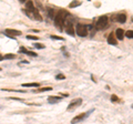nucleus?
Returning a JSON list of instances; mask_svg holds the SVG:
<instances>
[{"label":"nucleus","instance_id":"1","mask_svg":"<svg viewBox=\"0 0 133 124\" xmlns=\"http://www.w3.org/2000/svg\"><path fill=\"white\" fill-rule=\"evenodd\" d=\"M24 12H26L30 18H33L35 20H38V21H41V20H42L39 11L35 8V6H33V3L31 1L26 2V9H24Z\"/></svg>","mask_w":133,"mask_h":124},{"label":"nucleus","instance_id":"2","mask_svg":"<svg viewBox=\"0 0 133 124\" xmlns=\"http://www.w3.org/2000/svg\"><path fill=\"white\" fill-rule=\"evenodd\" d=\"M66 16H68V12L65 10H60L56 13L55 17V24L57 28H59V30L62 31V28L65 24V20H66Z\"/></svg>","mask_w":133,"mask_h":124},{"label":"nucleus","instance_id":"3","mask_svg":"<svg viewBox=\"0 0 133 124\" xmlns=\"http://www.w3.org/2000/svg\"><path fill=\"white\" fill-rule=\"evenodd\" d=\"M108 23H109V19H108L107 16H101V17L98 19L95 28H97L98 30H102V29H105L108 27Z\"/></svg>","mask_w":133,"mask_h":124},{"label":"nucleus","instance_id":"4","mask_svg":"<svg viewBox=\"0 0 133 124\" xmlns=\"http://www.w3.org/2000/svg\"><path fill=\"white\" fill-rule=\"evenodd\" d=\"M76 32L79 37H87L88 35V29H87V26L82 23H78L77 28H76Z\"/></svg>","mask_w":133,"mask_h":124},{"label":"nucleus","instance_id":"5","mask_svg":"<svg viewBox=\"0 0 133 124\" xmlns=\"http://www.w3.org/2000/svg\"><path fill=\"white\" fill-rule=\"evenodd\" d=\"M82 104V99H76V100H73L71 103L69 104V106L66 107V110L68 111H72L73 109H77Z\"/></svg>","mask_w":133,"mask_h":124},{"label":"nucleus","instance_id":"6","mask_svg":"<svg viewBox=\"0 0 133 124\" xmlns=\"http://www.w3.org/2000/svg\"><path fill=\"white\" fill-rule=\"evenodd\" d=\"M5 33L7 35V37H9V38H16L17 36H20L21 35V31L19 30H15V29H6L5 30Z\"/></svg>","mask_w":133,"mask_h":124},{"label":"nucleus","instance_id":"7","mask_svg":"<svg viewBox=\"0 0 133 124\" xmlns=\"http://www.w3.org/2000/svg\"><path fill=\"white\" fill-rule=\"evenodd\" d=\"M65 23H66V33L70 35V36H73L74 35V28H73V24H72V20H65Z\"/></svg>","mask_w":133,"mask_h":124},{"label":"nucleus","instance_id":"8","mask_svg":"<svg viewBox=\"0 0 133 124\" xmlns=\"http://www.w3.org/2000/svg\"><path fill=\"white\" fill-rule=\"evenodd\" d=\"M90 112H88V113H81V114H79L78 116H76L74 119H72L71 120V123L72 124H76V123H78V122H81L82 120H84L87 116H88V114H89Z\"/></svg>","mask_w":133,"mask_h":124},{"label":"nucleus","instance_id":"9","mask_svg":"<svg viewBox=\"0 0 133 124\" xmlns=\"http://www.w3.org/2000/svg\"><path fill=\"white\" fill-rule=\"evenodd\" d=\"M108 43L112 44V45H116V44H118V40H116V38L114 37L113 33H110L109 37H108Z\"/></svg>","mask_w":133,"mask_h":124},{"label":"nucleus","instance_id":"10","mask_svg":"<svg viewBox=\"0 0 133 124\" xmlns=\"http://www.w3.org/2000/svg\"><path fill=\"white\" fill-rule=\"evenodd\" d=\"M116 21L118 22H120V23H124L127 21V16L124 15V13H121V15H118L116 16Z\"/></svg>","mask_w":133,"mask_h":124},{"label":"nucleus","instance_id":"11","mask_svg":"<svg viewBox=\"0 0 133 124\" xmlns=\"http://www.w3.org/2000/svg\"><path fill=\"white\" fill-rule=\"evenodd\" d=\"M61 101V98L60 97H49L48 98V102L51 103V104H55V103H58Z\"/></svg>","mask_w":133,"mask_h":124},{"label":"nucleus","instance_id":"12","mask_svg":"<svg viewBox=\"0 0 133 124\" xmlns=\"http://www.w3.org/2000/svg\"><path fill=\"white\" fill-rule=\"evenodd\" d=\"M19 51H20V52H22V53H26V54L30 56V57H37V53L32 52V51H28L27 49H24V48H22V47L19 49Z\"/></svg>","mask_w":133,"mask_h":124},{"label":"nucleus","instance_id":"13","mask_svg":"<svg viewBox=\"0 0 133 124\" xmlns=\"http://www.w3.org/2000/svg\"><path fill=\"white\" fill-rule=\"evenodd\" d=\"M115 35H116L115 38H118L119 40H122L124 38V31L122 30V29H118V30L115 31Z\"/></svg>","mask_w":133,"mask_h":124},{"label":"nucleus","instance_id":"14","mask_svg":"<svg viewBox=\"0 0 133 124\" xmlns=\"http://www.w3.org/2000/svg\"><path fill=\"white\" fill-rule=\"evenodd\" d=\"M52 88L51 86H45V88H40L38 90H35V92L36 93H40V92H45V91H51Z\"/></svg>","mask_w":133,"mask_h":124},{"label":"nucleus","instance_id":"15","mask_svg":"<svg viewBox=\"0 0 133 124\" xmlns=\"http://www.w3.org/2000/svg\"><path fill=\"white\" fill-rule=\"evenodd\" d=\"M40 84L39 83H24L22 84V86H24V88H38Z\"/></svg>","mask_w":133,"mask_h":124},{"label":"nucleus","instance_id":"16","mask_svg":"<svg viewBox=\"0 0 133 124\" xmlns=\"http://www.w3.org/2000/svg\"><path fill=\"white\" fill-rule=\"evenodd\" d=\"M48 16H49V18H51V19H55L56 17V13H55V10L53 9H48Z\"/></svg>","mask_w":133,"mask_h":124},{"label":"nucleus","instance_id":"17","mask_svg":"<svg viewBox=\"0 0 133 124\" xmlns=\"http://www.w3.org/2000/svg\"><path fill=\"white\" fill-rule=\"evenodd\" d=\"M125 36L128 37L129 39H133V30H128L125 32Z\"/></svg>","mask_w":133,"mask_h":124},{"label":"nucleus","instance_id":"18","mask_svg":"<svg viewBox=\"0 0 133 124\" xmlns=\"http://www.w3.org/2000/svg\"><path fill=\"white\" fill-rule=\"evenodd\" d=\"M16 56L12 54V53H8V54H5L3 56V59H15Z\"/></svg>","mask_w":133,"mask_h":124},{"label":"nucleus","instance_id":"19","mask_svg":"<svg viewBox=\"0 0 133 124\" xmlns=\"http://www.w3.org/2000/svg\"><path fill=\"white\" fill-rule=\"evenodd\" d=\"M33 47L37 48V49H44V48H45L44 45L41 44V43H35V44H33Z\"/></svg>","mask_w":133,"mask_h":124},{"label":"nucleus","instance_id":"20","mask_svg":"<svg viewBox=\"0 0 133 124\" xmlns=\"http://www.w3.org/2000/svg\"><path fill=\"white\" fill-rule=\"evenodd\" d=\"M111 101L112 102H118L119 101V98L116 97L115 94H112V95H111Z\"/></svg>","mask_w":133,"mask_h":124},{"label":"nucleus","instance_id":"21","mask_svg":"<svg viewBox=\"0 0 133 124\" xmlns=\"http://www.w3.org/2000/svg\"><path fill=\"white\" fill-rule=\"evenodd\" d=\"M27 39L28 40H38V37H36V36H27Z\"/></svg>","mask_w":133,"mask_h":124},{"label":"nucleus","instance_id":"22","mask_svg":"<svg viewBox=\"0 0 133 124\" xmlns=\"http://www.w3.org/2000/svg\"><path fill=\"white\" fill-rule=\"evenodd\" d=\"M80 5H81V2H72V3H70V8H73V7H77Z\"/></svg>","mask_w":133,"mask_h":124},{"label":"nucleus","instance_id":"23","mask_svg":"<svg viewBox=\"0 0 133 124\" xmlns=\"http://www.w3.org/2000/svg\"><path fill=\"white\" fill-rule=\"evenodd\" d=\"M64 78H65V77L63 75V74H58V75L56 77V79H57V80H63Z\"/></svg>","mask_w":133,"mask_h":124},{"label":"nucleus","instance_id":"24","mask_svg":"<svg viewBox=\"0 0 133 124\" xmlns=\"http://www.w3.org/2000/svg\"><path fill=\"white\" fill-rule=\"evenodd\" d=\"M51 38L52 39H58V40H63V38H61V37H57V36H51Z\"/></svg>","mask_w":133,"mask_h":124},{"label":"nucleus","instance_id":"25","mask_svg":"<svg viewBox=\"0 0 133 124\" xmlns=\"http://www.w3.org/2000/svg\"><path fill=\"white\" fill-rule=\"evenodd\" d=\"M1 60H3V56L0 54V61H1Z\"/></svg>","mask_w":133,"mask_h":124},{"label":"nucleus","instance_id":"26","mask_svg":"<svg viewBox=\"0 0 133 124\" xmlns=\"http://www.w3.org/2000/svg\"><path fill=\"white\" fill-rule=\"evenodd\" d=\"M0 71H1V68H0Z\"/></svg>","mask_w":133,"mask_h":124},{"label":"nucleus","instance_id":"27","mask_svg":"<svg viewBox=\"0 0 133 124\" xmlns=\"http://www.w3.org/2000/svg\"><path fill=\"white\" fill-rule=\"evenodd\" d=\"M132 107H133V105H132Z\"/></svg>","mask_w":133,"mask_h":124}]
</instances>
